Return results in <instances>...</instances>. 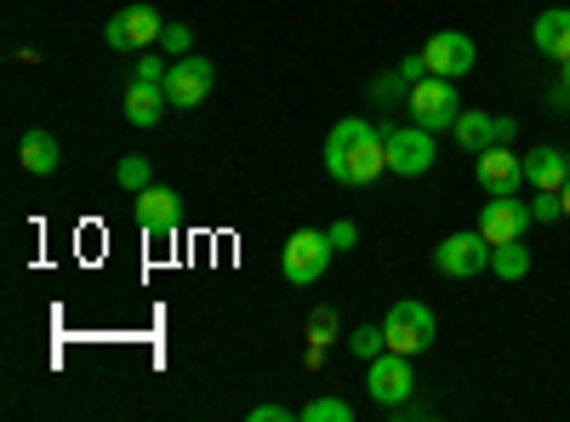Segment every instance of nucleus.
<instances>
[{
  "label": "nucleus",
  "mask_w": 570,
  "mask_h": 422,
  "mask_svg": "<svg viewBox=\"0 0 570 422\" xmlns=\"http://www.w3.org/2000/svg\"><path fill=\"white\" fill-rule=\"evenodd\" d=\"M325 171L343 183V189H371L376 177L389 171V144H383V131H376L371 120L348 115L331 126L325 137Z\"/></svg>",
  "instance_id": "1"
},
{
  "label": "nucleus",
  "mask_w": 570,
  "mask_h": 422,
  "mask_svg": "<svg viewBox=\"0 0 570 422\" xmlns=\"http://www.w3.org/2000/svg\"><path fill=\"white\" fill-rule=\"evenodd\" d=\"M331 257H337V246H331L325 228H297L279 252V274L292 279V286H314V279H325Z\"/></svg>",
  "instance_id": "2"
},
{
  "label": "nucleus",
  "mask_w": 570,
  "mask_h": 422,
  "mask_svg": "<svg viewBox=\"0 0 570 422\" xmlns=\"http://www.w3.org/2000/svg\"><path fill=\"white\" fill-rule=\"evenodd\" d=\"M405 109H411V120L428 126V131H451L456 115H462L456 80H445V75H422V80L405 91Z\"/></svg>",
  "instance_id": "3"
},
{
  "label": "nucleus",
  "mask_w": 570,
  "mask_h": 422,
  "mask_svg": "<svg viewBox=\"0 0 570 422\" xmlns=\"http://www.w3.org/2000/svg\"><path fill=\"white\" fill-rule=\"evenodd\" d=\"M383 332H389V349L394 354H428L434 349V337H440V325H434V308L428 303H411V297H400L394 308H389V320H383Z\"/></svg>",
  "instance_id": "4"
},
{
  "label": "nucleus",
  "mask_w": 570,
  "mask_h": 422,
  "mask_svg": "<svg viewBox=\"0 0 570 422\" xmlns=\"http://www.w3.org/2000/svg\"><path fill=\"white\" fill-rule=\"evenodd\" d=\"M434 268L445 279H480L491 268V241L480 228H468V234H445V241L434 246Z\"/></svg>",
  "instance_id": "5"
},
{
  "label": "nucleus",
  "mask_w": 570,
  "mask_h": 422,
  "mask_svg": "<svg viewBox=\"0 0 570 422\" xmlns=\"http://www.w3.org/2000/svg\"><path fill=\"white\" fill-rule=\"evenodd\" d=\"M383 144H389V171H400V177H422V171H434V131L428 126H394V131H383Z\"/></svg>",
  "instance_id": "6"
},
{
  "label": "nucleus",
  "mask_w": 570,
  "mask_h": 422,
  "mask_svg": "<svg viewBox=\"0 0 570 422\" xmlns=\"http://www.w3.org/2000/svg\"><path fill=\"white\" fill-rule=\"evenodd\" d=\"M160 35H166V18L155 7H126L104 29V40L115 46V52H149V46H160Z\"/></svg>",
  "instance_id": "7"
},
{
  "label": "nucleus",
  "mask_w": 570,
  "mask_h": 422,
  "mask_svg": "<svg viewBox=\"0 0 570 422\" xmlns=\"http://www.w3.org/2000/svg\"><path fill=\"white\" fill-rule=\"evenodd\" d=\"M212 91H217V63H206V58H171V75H166L171 109H200Z\"/></svg>",
  "instance_id": "8"
},
{
  "label": "nucleus",
  "mask_w": 570,
  "mask_h": 422,
  "mask_svg": "<svg viewBox=\"0 0 570 422\" xmlns=\"http://www.w3.org/2000/svg\"><path fill=\"white\" fill-rule=\"evenodd\" d=\"M365 389H371V400L376 405H405L411 400V389H416V377H411V354H394V349H383L371 360V371H365Z\"/></svg>",
  "instance_id": "9"
},
{
  "label": "nucleus",
  "mask_w": 570,
  "mask_h": 422,
  "mask_svg": "<svg viewBox=\"0 0 570 422\" xmlns=\"http://www.w3.org/2000/svg\"><path fill=\"white\" fill-rule=\"evenodd\" d=\"M473 177H480L485 195H519L525 189V155H513L508 144H491L473 155Z\"/></svg>",
  "instance_id": "10"
},
{
  "label": "nucleus",
  "mask_w": 570,
  "mask_h": 422,
  "mask_svg": "<svg viewBox=\"0 0 570 422\" xmlns=\"http://www.w3.org/2000/svg\"><path fill=\"white\" fill-rule=\"evenodd\" d=\"M537 217H531V200H519V195H491L485 200V212H480V234L491 246H502V241H525V228H531Z\"/></svg>",
  "instance_id": "11"
},
{
  "label": "nucleus",
  "mask_w": 570,
  "mask_h": 422,
  "mask_svg": "<svg viewBox=\"0 0 570 422\" xmlns=\"http://www.w3.org/2000/svg\"><path fill=\"white\" fill-rule=\"evenodd\" d=\"M513 131H519L513 115H485V109H462L456 126H451V137H456L468 155H480V149H491V144H513Z\"/></svg>",
  "instance_id": "12"
},
{
  "label": "nucleus",
  "mask_w": 570,
  "mask_h": 422,
  "mask_svg": "<svg viewBox=\"0 0 570 422\" xmlns=\"http://www.w3.org/2000/svg\"><path fill=\"white\" fill-rule=\"evenodd\" d=\"M422 63H428V75H445V80H462L473 63H480V52H473V40L462 35V29H440L434 40L422 46Z\"/></svg>",
  "instance_id": "13"
},
{
  "label": "nucleus",
  "mask_w": 570,
  "mask_h": 422,
  "mask_svg": "<svg viewBox=\"0 0 570 422\" xmlns=\"http://www.w3.org/2000/svg\"><path fill=\"white\" fill-rule=\"evenodd\" d=\"M137 223L155 234V241H177V223H183V200L171 189H160V183H149V189L137 195Z\"/></svg>",
  "instance_id": "14"
},
{
  "label": "nucleus",
  "mask_w": 570,
  "mask_h": 422,
  "mask_svg": "<svg viewBox=\"0 0 570 422\" xmlns=\"http://www.w3.org/2000/svg\"><path fill=\"white\" fill-rule=\"evenodd\" d=\"M171 109V98H166V86H155V80H126V120L131 126H160V115Z\"/></svg>",
  "instance_id": "15"
},
{
  "label": "nucleus",
  "mask_w": 570,
  "mask_h": 422,
  "mask_svg": "<svg viewBox=\"0 0 570 422\" xmlns=\"http://www.w3.org/2000/svg\"><path fill=\"white\" fill-rule=\"evenodd\" d=\"M525 183H531V189H564V183H570V155L564 149H553V144H542V149H531L525 155Z\"/></svg>",
  "instance_id": "16"
},
{
  "label": "nucleus",
  "mask_w": 570,
  "mask_h": 422,
  "mask_svg": "<svg viewBox=\"0 0 570 422\" xmlns=\"http://www.w3.org/2000/svg\"><path fill=\"white\" fill-rule=\"evenodd\" d=\"M531 40H537V52H542V58L570 63V7H548V12L537 18Z\"/></svg>",
  "instance_id": "17"
},
{
  "label": "nucleus",
  "mask_w": 570,
  "mask_h": 422,
  "mask_svg": "<svg viewBox=\"0 0 570 422\" xmlns=\"http://www.w3.org/2000/svg\"><path fill=\"white\" fill-rule=\"evenodd\" d=\"M18 160H23V171H35V177H52L58 171V160H63V149H58V137L52 131H23V144H18Z\"/></svg>",
  "instance_id": "18"
},
{
  "label": "nucleus",
  "mask_w": 570,
  "mask_h": 422,
  "mask_svg": "<svg viewBox=\"0 0 570 422\" xmlns=\"http://www.w3.org/2000/svg\"><path fill=\"white\" fill-rule=\"evenodd\" d=\"M491 274H497V279H525V274H531V252L519 246V241L491 246Z\"/></svg>",
  "instance_id": "19"
},
{
  "label": "nucleus",
  "mask_w": 570,
  "mask_h": 422,
  "mask_svg": "<svg viewBox=\"0 0 570 422\" xmlns=\"http://www.w3.org/2000/svg\"><path fill=\"white\" fill-rule=\"evenodd\" d=\"M348 349H354V360H376V354H383L389 349V332H383V325H354V332H348Z\"/></svg>",
  "instance_id": "20"
},
{
  "label": "nucleus",
  "mask_w": 570,
  "mask_h": 422,
  "mask_svg": "<svg viewBox=\"0 0 570 422\" xmlns=\"http://www.w3.org/2000/svg\"><path fill=\"white\" fill-rule=\"evenodd\" d=\"M115 183H120V189H131V195H142V189L155 183V171H149V160H142V155H126V160L115 166Z\"/></svg>",
  "instance_id": "21"
},
{
  "label": "nucleus",
  "mask_w": 570,
  "mask_h": 422,
  "mask_svg": "<svg viewBox=\"0 0 570 422\" xmlns=\"http://www.w3.org/2000/svg\"><path fill=\"white\" fill-rule=\"evenodd\" d=\"M297 416L303 422H354V405H343V400H308Z\"/></svg>",
  "instance_id": "22"
},
{
  "label": "nucleus",
  "mask_w": 570,
  "mask_h": 422,
  "mask_svg": "<svg viewBox=\"0 0 570 422\" xmlns=\"http://www.w3.org/2000/svg\"><path fill=\"white\" fill-rule=\"evenodd\" d=\"M166 75H171V58H160V52H137L131 80H155V86H166Z\"/></svg>",
  "instance_id": "23"
},
{
  "label": "nucleus",
  "mask_w": 570,
  "mask_h": 422,
  "mask_svg": "<svg viewBox=\"0 0 570 422\" xmlns=\"http://www.w3.org/2000/svg\"><path fill=\"white\" fill-rule=\"evenodd\" d=\"M308 343H314V349L337 343V314H331V308H314V314H308Z\"/></svg>",
  "instance_id": "24"
},
{
  "label": "nucleus",
  "mask_w": 570,
  "mask_h": 422,
  "mask_svg": "<svg viewBox=\"0 0 570 422\" xmlns=\"http://www.w3.org/2000/svg\"><path fill=\"white\" fill-rule=\"evenodd\" d=\"M188 46H195V29H188V23H166L160 52H166V58H188Z\"/></svg>",
  "instance_id": "25"
},
{
  "label": "nucleus",
  "mask_w": 570,
  "mask_h": 422,
  "mask_svg": "<svg viewBox=\"0 0 570 422\" xmlns=\"http://www.w3.org/2000/svg\"><path fill=\"white\" fill-rule=\"evenodd\" d=\"M531 217H537V223H553V217H564V200H559L553 189H537V200H531Z\"/></svg>",
  "instance_id": "26"
},
{
  "label": "nucleus",
  "mask_w": 570,
  "mask_h": 422,
  "mask_svg": "<svg viewBox=\"0 0 570 422\" xmlns=\"http://www.w3.org/2000/svg\"><path fill=\"white\" fill-rule=\"evenodd\" d=\"M325 234H331V246H337V252H354V246H360V228H354L348 217H343V223H331Z\"/></svg>",
  "instance_id": "27"
},
{
  "label": "nucleus",
  "mask_w": 570,
  "mask_h": 422,
  "mask_svg": "<svg viewBox=\"0 0 570 422\" xmlns=\"http://www.w3.org/2000/svg\"><path fill=\"white\" fill-rule=\"evenodd\" d=\"M297 411H285V405H252V422H292Z\"/></svg>",
  "instance_id": "28"
},
{
  "label": "nucleus",
  "mask_w": 570,
  "mask_h": 422,
  "mask_svg": "<svg viewBox=\"0 0 570 422\" xmlns=\"http://www.w3.org/2000/svg\"><path fill=\"white\" fill-rule=\"evenodd\" d=\"M422 75H428V63H422V52H416V58H405V63H400V80H405V86H416V80H422Z\"/></svg>",
  "instance_id": "29"
},
{
  "label": "nucleus",
  "mask_w": 570,
  "mask_h": 422,
  "mask_svg": "<svg viewBox=\"0 0 570 422\" xmlns=\"http://www.w3.org/2000/svg\"><path fill=\"white\" fill-rule=\"evenodd\" d=\"M559 200H564V217H570V183H564V189H559Z\"/></svg>",
  "instance_id": "30"
},
{
  "label": "nucleus",
  "mask_w": 570,
  "mask_h": 422,
  "mask_svg": "<svg viewBox=\"0 0 570 422\" xmlns=\"http://www.w3.org/2000/svg\"><path fill=\"white\" fill-rule=\"evenodd\" d=\"M564 91H570V63H564Z\"/></svg>",
  "instance_id": "31"
}]
</instances>
